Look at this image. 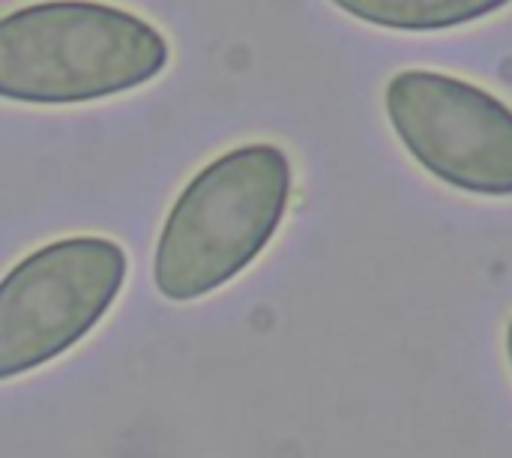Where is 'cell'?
<instances>
[{
	"instance_id": "obj_1",
	"label": "cell",
	"mask_w": 512,
	"mask_h": 458,
	"mask_svg": "<svg viewBox=\"0 0 512 458\" xmlns=\"http://www.w3.org/2000/svg\"><path fill=\"white\" fill-rule=\"evenodd\" d=\"M171 45L147 18L102 0H39L0 15V99L87 105L150 84Z\"/></svg>"
},
{
	"instance_id": "obj_2",
	"label": "cell",
	"mask_w": 512,
	"mask_h": 458,
	"mask_svg": "<svg viewBox=\"0 0 512 458\" xmlns=\"http://www.w3.org/2000/svg\"><path fill=\"white\" fill-rule=\"evenodd\" d=\"M291 192L294 168L279 144L255 141L219 153L165 216L153 255L156 291L189 303L225 288L273 243Z\"/></svg>"
},
{
	"instance_id": "obj_3",
	"label": "cell",
	"mask_w": 512,
	"mask_h": 458,
	"mask_svg": "<svg viewBox=\"0 0 512 458\" xmlns=\"http://www.w3.org/2000/svg\"><path fill=\"white\" fill-rule=\"evenodd\" d=\"M126 273V249L108 237H63L24 255L0 279V381L78 345L114 306Z\"/></svg>"
},
{
	"instance_id": "obj_4",
	"label": "cell",
	"mask_w": 512,
	"mask_h": 458,
	"mask_svg": "<svg viewBox=\"0 0 512 458\" xmlns=\"http://www.w3.org/2000/svg\"><path fill=\"white\" fill-rule=\"evenodd\" d=\"M384 114L405 153L438 183L512 198V105L438 69H402L384 87Z\"/></svg>"
},
{
	"instance_id": "obj_5",
	"label": "cell",
	"mask_w": 512,
	"mask_h": 458,
	"mask_svg": "<svg viewBox=\"0 0 512 458\" xmlns=\"http://www.w3.org/2000/svg\"><path fill=\"white\" fill-rule=\"evenodd\" d=\"M354 21L393 33H444L512 6V0H330Z\"/></svg>"
},
{
	"instance_id": "obj_6",
	"label": "cell",
	"mask_w": 512,
	"mask_h": 458,
	"mask_svg": "<svg viewBox=\"0 0 512 458\" xmlns=\"http://www.w3.org/2000/svg\"><path fill=\"white\" fill-rule=\"evenodd\" d=\"M504 348H507V360H510V372H512V318L507 324V336H504Z\"/></svg>"
}]
</instances>
